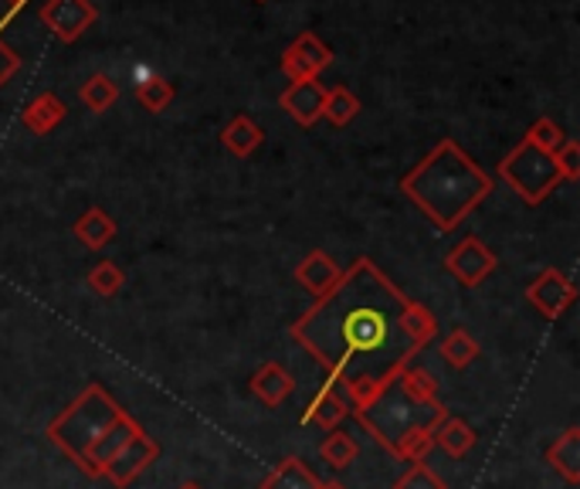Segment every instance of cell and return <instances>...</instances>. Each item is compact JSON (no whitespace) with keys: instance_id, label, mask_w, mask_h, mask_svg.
<instances>
[{"instance_id":"cell-29","label":"cell","mask_w":580,"mask_h":489,"mask_svg":"<svg viewBox=\"0 0 580 489\" xmlns=\"http://www.w3.org/2000/svg\"><path fill=\"white\" fill-rule=\"evenodd\" d=\"M397 381L411 397H418V402H431V397H438V381L425 368H405L397 374Z\"/></svg>"},{"instance_id":"cell-3","label":"cell","mask_w":580,"mask_h":489,"mask_svg":"<svg viewBox=\"0 0 580 489\" xmlns=\"http://www.w3.org/2000/svg\"><path fill=\"white\" fill-rule=\"evenodd\" d=\"M122 415L126 408H119L116 397L103 384L93 381L78 391V397L65 412H58L49 422V438H52V446L62 449L85 476H93V453Z\"/></svg>"},{"instance_id":"cell-6","label":"cell","mask_w":580,"mask_h":489,"mask_svg":"<svg viewBox=\"0 0 580 489\" xmlns=\"http://www.w3.org/2000/svg\"><path fill=\"white\" fill-rule=\"evenodd\" d=\"M496 265H500V258H496V252L488 248L482 238H475V235H469V238H462L449 255H444V269H449L465 289H475V286H482L488 276L496 273Z\"/></svg>"},{"instance_id":"cell-7","label":"cell","mask_w":580,"mask_h":489,"mask_svg":"<svg viewBox=\"0 0 580 489\" xmlns=\"http://www.w3.org/2000/svg\"><path fill=\"white\" fill-rule=\"evenodd\" d=\"M96 21H99V11L93 0H44L41 8V24L65 44L78 41Z\"/></svg>"},{"instance_id":"cell-27","label":"cell","mask_w":580,"mask_h":489,"mask_svg":"<svg viewBox=\"0 0 580 489\" xmlns=\"http://www.w3.org/2000/svg\"><path fill=\"white\" fill-rule=\"evenodd\" d=\"M88 289H93L96 296H103V299H112V296H119V289L126 286V273L119 269L116 262H99V265H93L88 269Z\"/></svg>"},{"instance_id":"cell-13","label":"cell","mask_w":580,"mask_h":489,"mask_svg":"<svg viewBox=\"0 0 580 489\" xmlns=\"http://www.w3.org/2000/svg\"><path fill=\"white\" fill-rule=\"evenodd\" d=\"M340 279H343V269H340V265H336L323 248L309 252V255L296 265V283H299L312 299H323Z\"/></svg>"},{"instance_id":"cell-15","label":"cell","mask_w":580,"mask_h":489,"mask_svg":"<svg viewBox=\"0 0 580 489\" xmlns=\"http://www.w3.org/2000/svg\"><path fill=\"white\" fill-rule=\"evenodd\" d=\"M140 432H143L140 422L126 412V415L109 428V435L96 446V453H93V479H99V476L106 472V466H109V463H112V459H116V456H119V453L129 446V442L140 435Z\"/></svg>"},{"instance_id":"cell-11","label":"cell","mask_w":580,"mask_h":489,"mask_svg":"<svg viewBox=\"0 0 580 489\" xmlns=\"http://www.w3.org/2000/svg\"><path fill=\"white\" fill-rule=\"evenodd\" d=\"M350 412H353V405H350V397H346V391L340 387V381H326L316 394H312V402L305 405V412H302V422L309 425H320V428H326V432H333V428H340V422H346L350 418Z\"/></svg>"},{"instance_id":"cell-32","label":"cell","mask_w":580,"mask_h":489,"mask_svg":"<svg viewBox=\"0 0 580 489\" xmlns=\"http://www.w3.org/2000/svg\"><path fill=\"white\" fill-rule=\"evenodd\" d=\"M554 160L563 173V181H577L580 177V147L573 140H563L557 150H554Z\"/></svg>"},{"instance_id":"cell-36","label":"cell","mask_w":580,"mask_h":489,"mask_svg":"<svg viewBox=\"0 0 580 489\" xmlns=\"http://www.w3.org/2000/svg\"><path fill=\"white\" fill-rule=\"evenodd\" d=\"M11 4H14V8H24V4H28V0H11Z\"/></svg>"},{"instance_id":"cell-35","label":"cell","mask_w":580,"mask_h":489,"mask_svg":"<svg viewBox=\"0 0 580 489\" xmlns=\"http://www.w3.org/2000/svg\"><path fill=\"white\" fill-rule=\"evenodd\" d=\"M320 489H346V486H340V482H323Z\"/></svg>"},{"instance_id":"cell-14","label":"cell","mask_w":580,"mask_h":489,"mask_svg":"<svg viewBox=\"0 0 580 489\" xmlns=\"http://www.w3.org/2000/svg\"><path fill=\"white\" fill-rule=\"evenodd\" d=\"M248 387H251V394L258 397V402H261L265 408H279V405L286 402V397L296 391V378H292L282 364L265 361V364L251 374Z\"/></svg>"},{"instance_id":"cell-34","label":"cell","mask_w":580,"mask_h":489,"mask_svg":"<svg viewBox=\"0 0 580 489\" xmlns=\"http://www.w3.org/2000/svg\"><path fill=\"white\" fill-rule=\"evenodd\" d=\"M176 489H204V486H201V482H194V479H187V482H181Z\"/></svg>"},{"instance_id":"cell-17","label":"cell","mask_w":580,"mask_h":489,"mask_svg":"<svg viewBox=\"0 0 580 489\" xmlns=\"http://www.w3.org/2000/svg\"><path fill=\"white\" fill-rule=\"evenodd\" d=\"M547 463H550V469H557L563 476L567 486L580 482V428L577 425H570L547 449Z\"/></svg>"},{"instance_id":"cell-9","label":"cell","mask_w":580,"mask_h":489,"mask_svg":"<svg viewBox=\"0 0 580 489\" xmlns=\"http://www.w3.org/2000/svg\"><path fill=\"white\" fill-rule=\"evenodd\" d=\"M160 459V442L157 438H150L147 432H140L137 438L129 442V446L106 466V472H103V479H109L112 486H119V489H126V486H132L137 482L153 463Z\"/></svg>"},{"instance_id":"cell-16","label":"cell","mask_w":580,"mask_h":489,"mask_svg":"<svg viewBox=\"0 0 580 489\" xmlns=\"http://www.w3.org/2000/svg\"><path fill=\"white\" fill-rule=\"evenodd\" d=\"M65 103L55 96V93H41L37 99H31L24 109H21V123L28 132H34V137H49V132L65 119Z\"/></svg>"},{"instance_id":"cell-4","label":"cell","mask_w":580,"mask_h":489,"mask_svg":"<svg viewBox=\"0 0 580 489\" xmlns=\"http://www.w3.org/2000/svg\"><path fill=\"white\" fill-rule=\"evenodd\" d=\"M350 415L361 422L384 449L394 453V446L408 432H418V428L434 432L449 412H444V405L438 402V397H431V402H418V397H411L405 387H400L397 378H390L367 405L353 408Z\"/></svg>"},{"instance_id":"cell-18","label":"cell","mask_w":580,"mask_h":489,"mask_svg":"<svg viewBox=\"0 0 580 489\" xmlns=\"http://www.w3.org/2000/svg\"><path fill=\"white\" fill-rule=\"evenodd\" d=\"M261 140H265V129L248 113H238L225 129H221V143H225V150L241 157V160L251 157L261 147Z\"/></svg>"},{"instance_id":"cell-30","label":"cell","mask_w":580,"mask_h":489,"mask_svg":"<svg viewBox=\"0 0 580 489\" xmlns=\"http://www.w3.org/2000/svg\"><path fill=\"white\" fill-rule=\"evenodd\" d=\"M526 140L529 143H537L540 150H547V153H554L563 140H567V132L550 119V116H540L537 123L529 126V132H526Z\"/></svg>"},{"instance_id":"cell-1","label":"cell","mask_w":580,"mask_h":489,"mask_svg":"<svg viewBox=\"0 0 580 489\" xmlns=\"http://www.w3.org/2000/svg\"><path fill=\"white\" fill-rule=\"evenodd\" d=\"M438 320L400 293L370 258H356L343 279L312 302L292 327V340L316 358L361 408L421 353Z\"/></svg>"},{"instance_id":"cell-19","label":"cell","mask_w":580,"mask_h":489,"mask_svg":"<svg viewBox=\"0 0 580 489\" xmlns=\"http://www.w3.org/2000/svg\"><path fill=\"white\" fill-rule=\"evenodd\" d=\"M320 486H323V479L299 456H286L269 476L261 479V489H320Z\"/></svg>"},{"instance_id":"cell-33","label":"cell","mask_w":580,"mask_h":489,"mask_svg":"<svg viewBox=\"0 0 580 489\" xmlns=\"http://www.w3.org/2000/svg\"><path fill=\"white\" fill-rule=\"evenodd\" d=\"M18 72H21V55L11 49V44L0 41V85H8Z\"/></svg>"},{"instance_id":"cell-28","label":"cell","mask_w":580,"mask_h":489,"mask_svg":"<svg viewBox=\"0 0 580 489\" xmlns=\"http://www.w3.org/2000/svg\"><path fill=\"white\" fill-rule=\"evenodd\" d=\"M434 449V432L428 428H418V432H408L405 438L394 446V456L405 459V463H425V456Z\"/></svg>"},{"instance_id":"cell-21","label":"cell","mask_w":580,"mask_h":489,"mask_svg":"<svg viewBox=\"0 0 580 489\" xmlns=\"http://www.w3.org/2000/svg\"><path fill=\"white\" fill-rule=\"evenodd\" d=\"M75 238L85 245V248H106L112 238H116V221L103 211V208H88L78 221H75Z\"/></svg>"},{"instance_id":"cell-31","label":"cell","mask_w":580,"mask_h":489,"mask_svg":"<svg viewBox=\"0 0 580 489\" xmlns=\"http://www.w3.org/2000/svg\"><path fill=\"white\" fill-rule=\"evenodd\" d=\"M394 489H449L428 463H411V469L394 482Z\"/></svg>"},{"instance_id":"cell-24","label":"cell","mask_w":580,"mask_h":489,"mask_svg":"<svg viewBox=\"0 0 580 489\" xmlns=\"http://www.w3.org/2000/svg\"><path fill=\"white\" fill-rule=\"evenodd\" d=\"M320 456H323V463H326V466H333V469H346V466H353V463H356V456H361V446H356V442H353V435H346V432L333 428V432L323 438Z\"/></svg>"},{"instance_id":"cell-8","label":"cell","mask_w":580,"mask_h":489,"mask_svg":"<svg viewBox=\"0 0 580 489\" xmlns=\"http://www.w3.org/2000/svg\"><path fill=\"white\" fill-rule=\"evenodd\" d=\"M333 52L323 44L320 34L302 31L282 55V72L289 82H305V78H320L323 68H330Z\"/></svg>"},{"instance_id":"cell-12","label":"cell","mask_w":580,"mask_h":489,"mask_svg":"<svg viewBox=\"0 0 580 489\" xmlns=\"http://www.w3.org/2000/svg\"><path fill=\"white\" fill-rule=\"evenodd\" d=\"M282 109L299 123V126H312L316 119H323V103H326V85L320 78H305V82H292L282 93Z\"/></svg>"},{"instance_id":"cell-20","label":"cell","mask_w":580,"mask_h":489,"mask_svg":"<svg viewBox=\"0 0 580 489\" xmlns=\"http://www.w3.org/2000/svg\"><path fill=\"white\" fill-rule=\"evenodd\" d=\"M475 438H479L475 428H472L469 422H462V418H452V415H444L441 425L434 428V446H438L444 456H452V459L469 456L472 446H475Z\"/></svg>"},{"instance_id":"cell-5","label":"cell","mask_w":580,"mask_h":489,"mask_svg":"<svg viewBox=\"0 0 580 489\" xmlns=\"http://www.w3.org/2000/svg\"><path fill=\"white\" fill-rule=\"evenodd\" d=\"M500 177H503V181H506L526 204L547 201V198L563 184V173H560L554 153L540 150L537 143H529L526 137L503 157Z\"/></svg>"},{"instance_id":"cell-2","label":"cell","mask_w":580,"mask_h":489,"mask_svg":"<svg viewBox=\"0 0 580 489\" xmlns=\"http://www.w3.org/2000/svg\"><path fill=\"white\" fill-rule=\"evenodd\" d=\"M400 191L431 221L438 232H455L462 221L488 198V177L455 140L444 137L434 150L400 177Z\"/></svg>"},{"instance_id":"cell-26","label":"cell","mask_w":580,"mask_h":489,"mask_svg":"<svg viewBox=\"0 0 580 489\" xmlns=\"http://www.w3.org/2000/svg\"><path fill=\"white\" fill-rule=\"evenodd\" d=\"M137 99H140V106H147L150 113H163V109L173 103V82L163 78V75L147 72V75L137 82Z\"/></svg>"},{"instance_id":"cell-23","label":"cell","mask_w":580,"mask_h":489,"mask_svg":"<svg viewBox=\"0 0 580 489\" xmlns=\"http://www.w3.org/2000/svg\"><path fill=\"white\" fill-rule=\"evenodd\" d=\"M438 350H441V358L449 361L452 368H459V371H465V368H469V364L479 358V353H482L479 340H475L469 330H462V327H459V330H452L449 337H444Z\"/></svg>"},{"instance_id":"cell-25","label":"cell","mask_w":580,"mask_h":489,"mask_svg":"<svg viewBox=\"0 0 580 489\" xmlns=\"http://www.w3.org/2000/svg\"><path fill=\"white\" fill-rule=\"evenodd\" d=\"M356 113H361V99L353 96V88H346V85L326 88L323 119H330L333 126H346V123L356 119Z\"/></svg>"},{"instance_id":"cell-22","label":"cell","mask_w":580,"mask_h":489,"mask_svg":"<svg viewBox=\"0 0 580 489\" xmlns=\"http://www.w3.org/2000/svg\"><path fill=\"white\" fill-rule=\"evenodd\" d=\"M78 99L85 109L93 113H109L119 99V85L106 75V72H96L93 78H85L82 88H78Z\"/></svg>"},{"instance_id":"cell-10","label":"cell","mask_w":580,"mask_h":489,"mask_svg":"<svg viewBox=\"0 0 580 489\" xmlns=\"http://www.w3.org/2000/svg\"><path fill=\"white\" fill-rule=\"evenodd\" d=\"M526 299L540 309V317L560 320V317L567 313V309L573 306L577 289H573V283H570L560 269H544L537 279H533V283L526 286Z\"/></svg>"}]
</instances>
